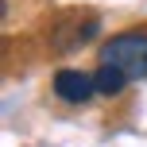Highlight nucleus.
Listing matches in <instances>:
<instances>
[{"label": "nucleus", "instance_id": "obj_1", "mask_svg": "<svg viewBox=\"0 0 147 147\" xmlns=\"http://www.w3.org/2000/svg\"><path fill=\"white\" fill-rule=\"evenodd\" d=\"M101 66H116L128 81H143L147 78V27L116 31L101 47Z\"/></svg>", "mask_w": 147, "mask_h": 147}, {"label": "nucleus", "instance_id": "obj_2", "mask_svg": "<svg viewBox=\"0 0 147 147\" xmlns=\"http://www.w3.org/2000/svg\"><path fill=\"white\" fill-rule=\"evenodd\" d=\"M93 93H97L93 74H85V70H58L54 74V97H62L66 105H85Z\"/></svg>", "mask_w": 147, "mask_h": 147}, {"label": "nucleus", "instance_id": "obj_3", "mask_svg": "<svg viewBox=\"0 0 147 147\" xmlns=\"http://www.w3.org/2000/svg\"><path fill=\"white\" fill-rule=\"evenodd\" d=\"M97 27H101V20H97V16H89L85 23H74V27H62L58 35H54V47H58V51H74V47H81L85 39H93Z\"/></svg>", "mask_w": 147, "mask_h": 147}, {"label": "nucleus", "instance_id": "obj_4", "mask_svg": "<svg viewBox=\"0 0 147 147\" xmlns=\"http://www.w3.org/2000/svg\"><path fill=\"white\" fill-rule=\"evenodd\" d=\"M93 81H97V93H101V97H120L128 89V78L116 66H97L93 70Z\"/></svg>", "mask_w": 147, "mask_h": 147}]
</instances>
